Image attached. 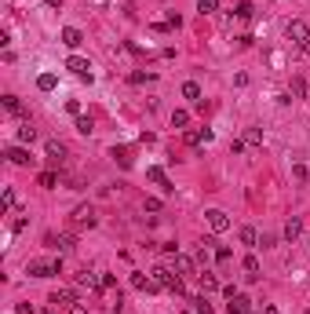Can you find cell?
<instances>
[{
	"mask_svg": "<svg viewBox=\"0 0 310 314\" xmlns=\"http://www.w3.org/2000/svg\"><path fill=\"white\" fill-rule=\"evenodd\" d=\"M150 278L157 281V289H168V292H175V296H186V289H182V281L168 271V267H153L150 271Z\"/></svg>",
	"mask_w": 310,
	"mask_h": 314,
	"instance_id": "6da1fadb",
	"label": "cell"
},
{
	"mask_svg": "<svg viewBox=\"0 0 310 314\" xmlns=\"http://www.w3.org/2000/svg\"><path fill=\"white\" fill-rule=\"evenodd\" d=\"M4 157H8L11 165H19V168H33V165H37V157L29 153L26 146H8V150H4Z\"/></svg>",
	"mask_w": 310,
	"mask_h": 314,
	"instance_id": "7a4b0ae2",
	"label": "cell"
},
{
	"mask_svg": "<svg viewBox=\"0 0 310 314\" xmlns=\"http://www.w3.org/2000/svg\"><path fill=\"white\" fill-rule=\"evenodd\" d=\"M29 274H33V278H51V274H62V259H51V263L33 259V263H29Z\"/></svg>",
	"mask_w": 310,
	"mask_h": 314,
	"instance_id": "3957f363",
	"label": "cell"
},
{
	"mask_svg": "<svg viewBox=\"0 0 310 314\" xmlns=\"http://www.w3.org/2000/svg\"><path fill=\"white\" fill-rule=\"evenodd\" d=\"M205 219H208V227H212L215 234H226V230H230V216H226L223 208H208Z\"/></svg>",
	"mask_w": 310,
	"mask_h": 314,
	"instance_id": "277c9868",
	"label": "cell"
},
{
	"mask_svg": "<svg viewBox=\"0 0 310 314\" xmlns=\"http://www.w3.org/2000/svg\"><path fill=\"white\" fill-rule=\"evenodd\" d=\"M66 70L77 73V77H84V81H91V62L81 59V55H70V59H66Z\"/></svg>",
	"mask_w": 310,
	"mask_h": 314,
	"instance_id": "5b68a950",
	"label": "cell"
},
{
	"mask_svg": "<svg viewBox=\"0 0 310 314\" xmlns=\"http://www.w3.org/2000/svg\"><path fill=\"white\" fill-rule=\"evenodd\" d=\"M73 223L77 227H95V208L91 205H77L73 208Z\"/></svg>",
	"mask_w": 310,
	"mask_h": 314,
	"instance_id": "8992f818",
	"label": "cell"
},
{
	"mask_svg": "<svg viewBox=\"0 0 310 314\" xmlns=\"http://www.w3.org/2000/svg\"><path fill=\"white\" fill-rule=\"evenodd\" d=\"M146 179H150V183H157L161 190H175V186H172V179L164 176V168H157V165H150V168H146Z\"/></svg>",
	"mask_w": 310,
	"mask_h": 314,
	"instance_id": "52a82bcc",
	"label": "cell"
},
{
	"mask_svg": "<svg viewBox=\"0 0 310 314\" xmlns=\"http://www.w3.org/2000/svg\"><path fill=\"white\" fill-rule=\"evenodd\" d=\"M226 310H230V314H252V300H248V296H241V292H234Z\"/></svg>",
	"mask_w": 310,
	"mask_h": 314,
	"instance_id": "ba28073f",
	"label": "cell"
},
{
	"mask_svg": "<svg viewBox=\"0 0 310 314\" xmlns=\"http://www.w3.org/2000/svg\"><path fill=\"white\" fill-rule=\"evenodd\" d=\"M66 143H58V139H48V161L51 165H62V161H66Z\"/></svg>",
	"mask_w": 310,
	"mask_h": 314,
	"instance_id": "9c48e42d",
	"label": "cell"
},
{
	"mask_svg": "<svg viewBox=\"0 0 310 314\" xmlns=\"http://www.w3.org/2000/svg\"><path fill=\"white\" fill-rule=\"evenodd\" d=\"M306 33H310V22H299V19L288 22V40H292V44H303Z\"/></svg>",
	"mask_w": 310,
	"mask_h": 314,
	"instance_id": "30bf717a",
	"label": "cell"
},
{
	"mask_svg": "<svg viewBox=\"0 0 310 314\" xmlns=\"http://www.w3.org/2000/svg\"><path fill=\"white\" fill-rule=\"evenodd\" d=\"M186 146H201V143H208V139H212V132L208 128H186Z\"/></svg>",
	"mask_w": 310,
	"mask_h": 314,
	"instance_id": "8fae6325",
	"label": "cell"
},
{
	"mask_svg": "<svg viewBox=\"0 0 310 314\" xmlns=\"http://www.w3.org/2000/svg\"><path fill=\"white\" fill-rule=\"evenodd\" d=\"M132 289H139V292H153V289H157V281L146 278L143 271H135V274H132Z\"/></svg>",
	"mask_w": 310,
	"mask_h": 314,
	"instance_id": "7c38bea8",
	"label": "cell"
},
{
	"mask_svg": "<svg viewBox=\"0 0 310 314\" xmlns=\"http://www.w3.org/2000/svg\"><path fill=\"white\" fill-rule=\"evenodd\" d=\"M81 40H84V33L77 26H66L62 29V44H66V48H81Z\"/></svg>",
	"mask_w": 310,
	"mask_h": 314,
	"instance_id": "4fadbf2b",
	"label": "cell"
},
{
	"mask_svg": "<svg viewBox=\"0 0 310 314\" xmlns=\"http://www.w3.org/2000/svg\"><path fill=\"white\" fill-rule=\"evenodd\" d=\"M197 281H201V289H205V292L219 289V278H215V274L208 271V267H205V271H197Z\"/></svg>",
	"mask_w": 310,
	"mask_h": 314,
	"instance_id": "5bb4252c",
	"label": "cell"
},
{
	"mask_svg": "<svg viewBox=\"0 0 310 314\" xmlns=\"http://www.w3.org/2000/svg\"><path fill=\"white\" fill-rule=\"evenodd\" d=\"M299 234H303V219H299V216H292L288 223H285V238H288V241H296Z\"/></svg>",
	"mask_w": 310,
	"mask_h": 314,
	"instance_id": "9a60e30c",
	"label": "cell"
},
{
	"mask_svg": "<svg viewBox=\"0 0 310 314\" xmlns=\"http://www.w3.org/2000/svg\"><path fill=\"white\" fill-rule=\"evenodd\" d=\"M73 300H77V296H73L70 289H62V292H55V296H51L48 303H55V307H73Z\"/></svg>",
	"mask_w": 310,
	"mask_h": 314,
	"instance_id": "2e32d148",
	"label": "cell"
},
{
	"mask_svg": "<svg viewBox=\"0 0 310 314\" xmlns=\"http://www.w3.org/2000/svg\"><path fill=\"white\" fill-rule=\"evenodd\" d=\"M37 88H40V91H55V88H58V77H55V73H40V77H37Z\"/></svg>",
	"mask_w": 310,
	"mask_h": 314,
	"instance_id": "e0dca14e",
	"label": "cell"
},
{
	"mask_svg": "<svg viewBox=\"0 0 310 314\" xmlns=\"http://www.w3.org/2000/svg\"><path fill=\"white\" fill-rule=\"evenodd\" d=\"M182 99H190L194 106L201 102V88H197V81H186V84H182Z\"/></svg>",
	"mask_w": 310,
	"mask_h": 314,
	"instance_id": "ac0fdd59",
	"label": "cell"
},
{
	"mask_svg": "<svg viewBox=\"0 0 310 314\" xmlns=\"http://www.w3.org/2000/svg\"><path fill=\"white\" fill-rule=\"evenodd\" d=\"M237 238H241V245H248V248H256V241H259V234H256L252 227H241V230H237Z\"/></svg>",
	"mask_w": 310,
	"mask_h": 314,
	"instance_id": "d6986e66",
	"label": "cell"
},
{
	"mask_svg": "<svg viewBox=\"0 0 310 314\" xmlns=\"http://www.w3.org/2000/svg\"><path fill=\"white\" fill-rule=\"evenodd\" d=\"M244 278H248V281L259 278V259H256V256H244Z\"/></svg>",
	"mask_w": 310,
	"mask_h": 314,
	"instance_id": "ffe728a7",
	"label": "cell"
},
{
	"mask_svg": "<svg viewBox=\"0 0 310 314\" xmlns=\"http://www.w3.org/2000/svg\"><path fill=\"white\" fill-rule=\"evenodd\" d=\"M48 245H55V248H73V234H48Z\"/></svg>",
	"mask_w": 310,
	"mask_h": 314,
	"instance_id": "44dd1931",
	"label": "cell"
},
{
	"mask_svg": "<svg viewBox=\"0 0 310 314\" xmlns=\"http://www.w3.org/2000/svg\"><path fill=\"white\" fill-rule=\"evenodd\" d=\"M197 11L201 15H215L219 11V0H197Z\"/></svg>",
	"mask_w": 310,
	"mask_h": 314,
	"instance_id": "7402d4cb",
	"label": "cell"
},
{
	"mask_svg": "<svg viewBox=\"0 0 310 314\" xmlns=\"http://www.w3.org/2000/svg\"><path fill=\"white\" fill-rule=\"evenodd\" d=\"M33 139H37V128L33 124H22L19 128V143H33Z\"/></svg>",
	"mask_w": 310,
	"mask_h": 314,
	"instance_id": "603a6c76",
	"label": "cell"
},
{
	"mask_svg": "<svg viewBox=\"0 0 310 314\" xmlns=\"http://www.w3.org/2000/svg\"><path fill=\"white\" fill-rule=\"evenodd\" d=\"M234 15H237V19H252V15H256V8L248 4V0H241V4L234 8Z\"/></svg>",
	"mask_w": 310,
	"mask_h": 314,
	"instance_id": "cb8c5ba5",
	"label": "cell"
},
{
	"mask_svg": "<svg viewBox=\"0 0 310 314\" xmlns=\"http://www.w3.org/2000/svg\"><path fill=\"white\" fill-rule=\"evenodd\" d=\"M244 143H248V146H263V132H259V128H248V132H244Z\"/></svg>",
	"mask_w": 310,
	"mask_h": 314,
	"instance_id": "d4e9b609",
	"label": "cell"
},
{
	"mask_svg": "<svg viewBox=\"0 0 310 314\" xmlns=\"http://www.w3.org/2000/svg\"><path fill=\"white\" fill-rule=\"evenodd\" d=\"M186 124H190V114H186V110H175L172 114V128H186Z\"/></svg>",
	"mask_w": 310,
	"mask_h": 314,
	"instance_id": "484cf974",
	"label": "cell"
},
{
	"mask_svg": "<svg viewBox=\"0 0 310 314\" xmlns=\"http://www.w3.org/2000/svg\"><path fill=\"white\" fill-rule=\"evenodd\" d=\"M292 95H296V99L306 95V81H303V77H292Z\"/></svg>",
	"mask_w": 310,
	"mask_h": 314,
	"instance_id": "4316f807",
	"label": "cell"
},
{
	"mask_svg": "<svg viewBox=\"0 0 310 314\" xmlns=\"http://www.w3.org/2000/svg\"><path fill=\"white\" fill-rule=\"evenodd\" d=\"M55 183H58L55 172H40V186H44V190H55Z\"/></svg>",
	"mask_w": 310,
	"mask_h": 314,
	"instance_id": "83f0119b",
	"label": "cell"
},
{
	"mask_svg": "<svg viewBox=\"0 0 310 314\" xmlns=\"http://www.w3.org/2000/svg\"><path fill=\"white\" fill-rule=\"evenodd\" d=\"M91 128H95L91 117H77V132H81V135H91Z\"/></svg>",
	"mask_w": 310,
	"mask_h": 314,
	"instance_id": "f1b7e54d",
	"label": "cell"
},
{
	"mask_svg": "<svg viewBox=\"0 0 310 314\" xmlns=\"http://www.w3.org/2000/svg\"><path fill=\"white\" fill-rule=\"evenodd\" d=\"M175 271H182V274H194V259H186V256H175Z\"/></svg>",
	"mask_w": 310,
	"mask_h": 314,
	"instance_id": "f546056e",
	"label": "cell"
},
{
	"mask_svg": "<svg viewBox=\"0 0 310 314\" xmlns=\"http://www.w3.org/2000/svg\"><path fill=\"white\" fill-rule=\"evenodd\" d=\"M4 110H8V114H22V102L15 95H4Z\"/></svg>",
	"mask_w": 310,
	"mask_h": 314,
	"instance_id": "4dcf8cb0",
	"label": "cell"
},
{
	"mask_svg": "<svg viewBox=\"0 0 310 314\" xmlns=\"http://www.w3.org/2000/svg\"><path fill=\"white\" fill-rule=\"evenodd\" d=\"M77 281H81L84 289H99V278H95V274H88V271H84L81 278H77Z\"/></svg>",
	"mask_w": 310,
	"mask_h": 314,
	"instance_id": "1f68e13d",
	"label": "cell"
},
{
	"mask_svg": "<svg viewBox=\"0 0 310 314\" xmlns=\"http://www.w3.org/2000/svg\"><path fill=\"white\" fill-rule=\"evenodd\" d=\"M113 157H117V161H120L124 168H132V153L124 150V146H117V150H113Z\"/></svg>",
	"mask_w": 310,
	"mask_h": 314,
	"instance_id": "d6a6232c",
	"label": "cell"
},
{
	"mask_svg": "<svg viewBox=\"0 0 310 314\" xmlns=\"http://www.w3.org/2000/svg\"><path fill=\"white\" fill-rule=\"evenodd\" d=\"M0 205H4V212H11V208H15V190H11V186L4 190V197H0Z\"/></svg>",
	"mask_w": 310,
	"mask_h": 314,
	"instance_id": "836d02e7",
	"label": "cell"
},
{
	"mask_svg": "<svg viewBox=\"0 0 310 314\" xmlns=\"http://www.w3.org/2000/svg\"><path fill=\"white\" fill-rule=\"evenodd\" d=\"M194 310H197V314H212V303L205 300V296H197V300H194Z\"/></svg>",
	"mask_w": 310,
	"mask_h": 314,
	"instance_id": "e575fe53",
	"label": "cell"
},
{
	"mask_svg": "<svg viewBox=\"0 0 310 314\" xmlns=\"http://www.w3.org/2000/svg\"><path fill=\"white\" fill-rule=\"evenodd\" d=\"M143 208H146V212H161V201H157V197H146Z\"/></svg>",
	"mask_w": 310,
	"mask_h": 314,
	"instance_id": "d590c367",
	"label": "cell"
},
{
	"mask_svg": "<svg viewBox=\"0 0 310 314\" xmlns=\"http://www.w3.org/2000/svg\"><path fill=\"white\" fill-rule=\"evenodd\" d=\"M99 289L110 292V289H113V274H102V278H99Z\"/></svg>",
	"mask_w": 310,
	"mask_h": 314,
	"instance_id": "8d00e7d4",
	"label": "cell"
},
{
	"mask_svg": "<svg viewBox=\"0 0 310 314\" xmlns=\"http://www.w3.org/2000/svg\"><path fill=\"white\" fill-rule=\"evenodd\" d=\"M143 81H153V73H132V84H143Z\"/></svg>",
	"mask_w": 310,
	"mask_h": 314,
	"instance_id": "74e56055",
	"label": "cell"
},
{
	"mask_svg": "<svg viewBox=\"0 0 310 314\" xmlns=\"http://www.w3.org/2000/svg\"><path fill=\"white\" fill-rule=\"evenodd\" d=\"M66 110H70L73 117H81V102H77V99H70V102H66Z\"/></svg>",
	"mask_w": 310,
	"mask_h": 314,
	"instance_id": "f35d334b",
	"label": "cell"
},
{
	"mask_svg": "<svg viewBox=\"0 0 310 314\" xmlns=\"http://www.w3.org/2000/svg\"><path fill=\"white\" fill-rule=\"evenodd\" d=\"M230 256H234L230 248H219V252H215V259H219V263H230Z\"/></svg>",
	"mask_w": 310,
	"mask_h": 314,
	"instance_id": "ab89813d",
	"label": "cell"
},
{
	"mask_svg": "<svg viewBox=\"0 0 310 314\" xmlns=\"http://www.w3.org/2000/svg\"><path fill=\"white\" fill-rule=\"evenodd\" d=\"M70 314H88V307H84V303H73V307H70Z\"/></svg>",
	"mask_w": 310,
	"mask_h": 314,
	"instance_id": "60d3db41",
	"label": "cell"
},
{
	"mask_svg": "<svg viewBox=\"0 0 310 314\" xmlns=\"http://www.w3.org/2000/svg\"><path fill=\"white\" fill-rule=\"evenodd\" d=\"M299 48H303V51H306V55H310V33H306V40H303V44H299Z\"/></svg>",
	"mask_w": 310,
	"mask_h": 314,
	"instance_id": "b9f144b4",
	"label": "cell"
},
{
	"mask_svg": "<svg viewBox=\"0 0 310 314\" xmlns=\"http://www.w3.org/2000/svg\"><path fill=\"white\" fill-rule=\"evenodd\" d=\"M44 4H48V8H62V0H44Z\"/></svg>",
	"mask_w": 310,
	"mask_h": 314,
	"instance_id": "7bdbcfd3",
	"label": "cell"
},
{
	"mask_svg": "<svg viewBox=\"0 0 310 314\" xmlns=\"http://www.w3.org/2000/svg\"><path fill=\"white\" fill-rule=\"evenodd\" d=\"M263 314H277V307H263Z\"/></svg>",
	"mask_w": 310,
	"mask_h": 314,
	"instance_id": "ee69618b",
	"label": "cell"
}]
</instances>
